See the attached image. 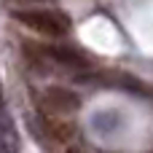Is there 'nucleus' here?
<instances>
[{
    "instance_id": "nucleus-1",
    "label": "nucleus",
    "mask_w": 153,
    "mask_h": 153,
    "mask_svg": "<svg viewBox=\"0 0 153 153\" xmlns=\"http://www.w3.org/2000/svg\"><path fill=\"white\" fill-rule=\"evenodd\" d=\"M13 19L40 35H48V38H59L70 30V22L54 11H13Z\"/></svg>"
},
{
    "instance_id": "nucleus-2",
    "label": "nucleus",
    "mask_w": 153,
    "mask_h": 153,
    "mask_svg": "<svg viewBox=\"0 0 153 153\" xmlns=\"http://www.w3.org/2000/svg\"><path fill=\"white\" fill-rule=\"evenodd\" d=\"M43 105L48 108V113L54 116H70L81 108V97L65 86H48L43 91Z\"/></svg>"
},
{
    "instance_id": "nucleus-3",
    "label": "nucleus",
    "mask_w": 153,
    "mask_h": 153,
    "mask_svg": "<svg viewBox=\"0 0 153 153\" xmlns=\"http://www.w3.org/2000/svg\"><path fill=\"white\" fill-rule=\"evenodd\" d=\"M48 59H54L56 65L67 67V70H89V59L78 51V48H70V46H51L43 51Z\"/></svg>"
},
{
    "instance_id": "nucleus-4",
    "label": "nucleus",
    "mask_w": 153,
    "mask_h": 153,
    "mask_svg": "<svg viewBox=\"0 0 153 153\" xmlns=\"http://www.w3.org/2000/svg\"><path fill=\"white\" fill-rule=\"evenodd\" d=\"M124 126V116L118 110H100L94 118H91V129L102 137H110L113 132H118Z\"/></svg>"
},
{
    "instance_id": "nucleus-5",
    "label": "nucleus",
    "mask_w": 153,
    "mask_h": 153,
    "mask_svg": "<svg viewBox=\"0 0 153 153\" xmlns=\"http://www.w3.org/2000/svg\"><path fill=\"white\" fill-rule=\"evenodd\" d=\"M43 126H46V132L54 137V140H59V143H67L73 134H75V126L67 121V118H54V116H43Z\"/></svg>"
},
{
    "instance_id": "nucleus-6",
    "label": "nucleus",
    "mask_w": 153,
    "mask_h": 153,
    "mask_svg": "<svg viewBox=\"0 0 153 153\" xmlns=\"http://www.w3.org/2000/svg\"><path fill=\"white\" fill-rule=\"evenodd\" d=\"M67 153H86L83 148H67Z\"/></svg>"
},
{
    "instance_id": "nucleus-7",
    "label": "nucleus",
    "mask_w": 153,
    "mask_h": 153,
    "mask_svg": "<svg viewBox=\"0 0 153 153\" xmlns=\"http://www.w3.org/2000/svg\"><path fill=\"white\" fill-rule=\"evenodd\" d=\"M0 108H3V89H0Z\"/></svg>"
}]
</instances>
